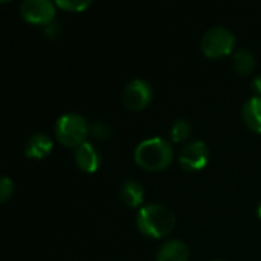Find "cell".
Listing matches in <instances>:
<instances>
[{
	"instance_id": "6da1fadb",
	"label": "cell",
	"mask_w": 261,
	"mask_h": 261,
	"mask_svg": "<svg viewBox=\"0 0 261 261\" xmlns=\"http://www.w3.org/2000/svg\"><path fill=\"white\" fill-rule=\"evenodd\" d=\"M138 229L150 239H164L176 226V216L162 205H147L139 210L136 219Z\"/></svg>"
},
{
	"instance_id": "7a4b0ae2",
	"label": "cell",
	"mask_w": 261,
	"mask_h": 261,
	"mask_svg": "<svg viewBox=\"0 0 261 261\" xmlns=\"http://www.w3.org/2000/svg\"><path fill=\"white\" fill-rule=\"evenodd\" d=\"M135 161L147 171H164L173 162V148L162 138H150L136 147Z\"/></svg>"
},
{
	"instance_id": "3957f363",
	"label": "cell",
	"mask_w": 261,
	"mask_h": 261,
	"mask_svg": "<svg viewBox=\"0 0 261 261\" xmlns=\"http://www.w3.org/2000/svg\"><path fill=\"white\" fill-rule=\"evenodd\" d=\"M90 133V127L87 121L76 113L63 115L55 125V136L60 144L64 147H80L86 142L87 135Z\"/></svg>"
},
{
	"instance_id": "277c9868",
	"label": "cell",
	"mask_w": 261,
	"mask_h": 261,
	"mask_svg": "<svg viewBox=\"0 0 261 261\" xmlns=\"http://www.w3.org/2000/svg\"><path fill=\"white\" fill-rule=\"evenodd\" d=\"M236 44L234 34L223 26L211 28L202 38V52L208 58H222L232 52Z\"/></svg>"
},
{
	"instance_id": "5b68a950",
	"label": "cell",
	"mask_w": 261,
	"mask_h": 261,
	"mask_svg": "<svg viewBox=\"0 0 261 261\" xmlns=\"http://www.w3.org/2000/svg\"><path fill=\"white\" fill-rule=\"evenodd\" d=\"M151 98H153L151 86L144 80L130 81L122 92V102L125 109L130 112L144 110L151 102Z\"/></svg>"
},
{
	"instance_id": "8992f818",
	"label": "cell",
	"mask_w": 261,
	"mask_h": 261,
	"mask_svg": "<svg viewBox=\"0 0 261 261\" xmlns=\"http://www.w3.org/2000/svg\"><path fill=\"white\" fill-rule=\"evenodd\" d=\"M55 6L47 0H26L20 5V15L31 24H50L55 17Z\"/></svg>"
},
{
	"instance_id": "52a82bcc",
	"label": "cell",
	"mask_w": 261,
	"mask_h": 261,
	"mask_svg": "<svg viewBox=\"0 0 261 261\" xmlns=\"http://www.w3.org/2000/svg\"><path fill=\"white\" fill-rule=\"evenodd\" d=\"M208 158L210 153L205 142L194 141L182 150L179 162L187 171H200L208 165Z\"/></svg>"
},
{
	"instance_id": "ba28073f",
	"label": "cell",
	"mask_w": 261,
	"mask_h": 261,
	"mask_svg": "<svg viewBox=\"0 0 261 261\" xmlns=\"http://www.w3.org/2000/svg\"><path fill=\"white\" fill-rule=\"evenodd\" d=\"M75 162L80 170L86 173H95L101 165V154L90 142L86 141L75 148Z\"/></svg>"
},
{
	"instance_id": "9c48e42d",
	"label": "cell",
	"mask_w": 261,
	"mask_h": 261,
	"mask_svg": "<svg viewBox=\"0 0 261 261\" xmlns=\"http://www.w3.org/2000/svg\"><path fill=\"white\" fill-rule=\"evenodd\" d=\"M52 147H54L52 139L47 135L37 133L28 139L24 145V154L29 159H43L52 151Z\"/></svg>"
},
{
	"instance_id": "30bf717a",
	"label": "cell",
	"mask_w": 261,
	"mask_h": 261,
	"mask_svg": "<svg viewBox=\"0 0 261 261\" xmlns=\"http://www.w3.org/2000/svg\"><path fill=\"white\" fill-rule=\"evenodd\" d=\"M156 261H190V249L180 240H171L162 245Z\"/></svg>"
},
{
	"instance_id": "8fae6325",
	"label": "cell",
	"mask_w": 261,
	"mask_h": 261,
	"mask_svg": "<svg viewBox=\"0 0 261 261\" xmlns=\"http://www.w3.org/2000/svg\"><path fill=\"white\" fill-rule=\"evenodd\" d=\"M242 116L249 130L261 135V96H252L245 102Z\"/></svg>"
},
{
	"instance_id": "7c38bea8",
	"label": "cell",
	"mask_w": 261,
	"mask_h": 261,
	"mask_svg": "<svg viewBox=\"0 0 261 261\" xmlns=\"http://www.w3.org/2000/svg\"><path fill=\"white\" fill-rule=\"evenodd\" d=\"M121 200L128 206V208H138L144 202V188L139 182L136 180H127L121 187Z\"/></svg>"
},
{
	"instance_id": "4fadbf2b",
	"label": "cell",
	"mask_w": 261,
	"mask_h": 261,
	"mask_svg": "<svg viewBox=\"0 0 261 261\" xmlns=\"http://www.w3.org/2000/svg\"><path fill=\"white\" fill-rule=\"evenodd\" d=\"M234 69L240 75H249L255 69V57L248 49H240L234 54Z\"/></svg>"
},
{
	"instance_id": "5bb4252c",
	"label": "cell",
	"mask_w": 261,
	"mask_h": 261,
	"mask_svg": "<svg viewBox=\"0 0 261 261\" xmlns=\"http://www.w3.org/2000/svg\"><path fill=\"white\" fill-rule=\"evenodd\" d=\"M190 135H191V125H190L188 121L177 119L173 124V127H171V139L174 142H177V144L184 142V141H187L190 138Z\"/></svg>"
},
{
	"instance_id": "9a60e30c",
	"label": "cell",
	"mask_w": 261,
	"mask_h": 261,
	"mask_svg": "<svg viewBox=\"0 0 261 261\" xmlns=\"http://www.w3.org/2000/svg\"><path fill=\"white\" fill-rule=\"evenodd\" d=\"M90 135L98 141H107L112 136V127L102 121H98L90 127Z\"/></svg>"
},
{
	"instance_id": "2e32d148",
	"label": "cell",
	"mask_w": 261,
	"mask_h": 261,
	"mask_svg": "<svg viewBox=\"0 0 261 261\" xmlns=\"http://www.w3.org/2000/svg\"><path fill=\"white\" fill-rule=\"evenodd\" d=\"M58 8H61V9H64V11H67V12H81V11H84V9H87L90 5H92V2H72V0H58L57 3H55Z\"/></svg>"
},
{
	"instance_id": "e0dca14e",
	"label": "cell",
	"mask_w": 261,
	"mask_h": 261,
	"mask_svg": "<svg viewBox=\"0 0 261 261\" xmlns=\"http://www.w3.org/2000/svg\"><path fill=\"white\" fill-rule=\"evenodd\" d=\"M14 193V182L9 177H2L0 180V202L5 203Z\"/></svg>"
},
{
	"instance_id": "ac0fdd59",
	"label": "cell",
	"mask_w": 261,
	"mask_h": 261,
	"mask_svg": "<svg viewBox=\"0 0 261 261\" xmlns=\"http://www.w3.org/2000/svg\"><path fill=\"white\" fill-rule=\"evenodd\" d=\"M44 34L47 35V38H55V37H58V34H60V28L57 26V23H50V24H47L46 26V31H44Z\"/></svg>"
},
{
	"instance_id": "d6986e66",
	"label": "cell",
	"mask_w": 261,
	"mask_h": 261,
	"mask_svg": "<svg viewBox=\"0 0 261 261\" xmlns=\"http://www.w3.org/2000/svg\"><path fill=\"white\" fill-rule=\"evenodd\" d=\"M252 90L257 93V96H261V75H257L252 81Z\"/></svg>"
},
{
	"instance_id": "ffe728a7",
	"label": "cell",
	"mask_w": 261,
	"mask_h": 261,
	"mask_svg": "<svg viewBox=\"0 0 261 261\" xmlns=\"http://www.w3.org/2000/svg\"><path fill=\"white\" fill-rule=\"evenodd\" d=\"M258 217L261 219V203H260V206H258Z\"/></svg>"
}]
</instances>
